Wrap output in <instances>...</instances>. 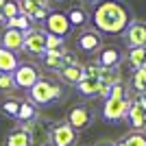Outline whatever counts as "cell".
I'll use <instances>...</instances> for the list:
<instances>
[{
	"instance_id": "cell-1",
	"label": "cell",
	"mask_w": 146,
	"mask_h": 146,
	"mask_svg": "<svg viewBox=\"0 0 146 146\" xmlns=\"http://www.w3.org/2000/svg\"><path fill=\"white\" fill-rule=\"evenodd\" d=\"M90 18L100 33H109V35H122V31L133 20L129 7L120 0H98Z\"/></svg>"
},
{
	"instance_id": "cell-2",
	"label": "cell",
	"mask_w": 146,
	"mask_h": 146,
	"mask_svg": "<svg viewBox=\"0 0 146 146\" xmlns=\"http://www.w3.org/2000/svg\"><path fill=\"white\" fill-rule=\"evenodd\" d=\"M61 96H63V90L57 83L46 81V79H37L29 87V98L35 105H48V103H52V100H57Z\"/></svg>"
},
{
	"instance_id": "cell-3",
	"label": "cell",
	"mask_w": 146,
	"mask_h": 146,
	"mask_svg": "<svg viewBox=\"0 0 146 146\" xmlns=\"http://www.w3.org/2000/svg\"><path fill=\"white\" fill-rule=\"evenodd\" d=\"M131 107V96H109L103 105V118L107 122H120L127 118Z\"/></svg>"
},
{
	"instance_id": "cell-4",
	"label": "cell",
	"mask_w": 146,
	"mask_h": 146,
	"mask_svg": "<svg viewBox=\"0 0 146 146\" xmlns=\"http://www.w3.org/2000/svg\"><path fill=\"white\" fill-rule=\"evenodd\" d=\"M76 133H79V131L63 120V122H55V124L50 127L48 140H50L52 146H74L76 144Z\"/></svg>"
},
{
	"instance_id": "cell-5",
	"label": "cell",
	"mask_w": 146,
	"mask_h": 146,
	"mask_svg": "<svg viewBox=\"0 0 146 146\" xmlns=\"http://www.w3.org/2000/svg\"><path fill=\"white\" fill-rule=\"evenodd\" d=\"M74 61H76V55L70 52L66 46H63V48H57V50H46L42 55L44 68H48L50 72H57V70L63 68L66 63H74Z\"/></svg>"
},
{
	"instance_id": "cell-6",
	"label": "cell",
	"mask_w": 146,
	"mask_h": 146,
	"mask_svg": "<svg viewBox=\"0 0 146 146\" xmlns=\"http://www.w3.org/2000/svg\"><path fill=\"white\" fill-rule=\"evenodd\" d=\"M66 122L70 127H74L76 131H85V129L92 127V122H94V111H92L87 105H74V107H70V111H68Z\"/></svg>"
},
{
	"instance_id": "cell-7",
	"label": "cell",
	"mask_w": 146,
	"mask_h": 146,
	"mask_svg": "<svg viewBox=\"0 0 146 146\" xmlns=\"http://www.w3.org/2000/svg\"><path fill=\"white\" fill-rule=\"evenodd\" d=\"M76 48L81 52H87V55H94L103 48V35L98 29H83L76 35Z\"/></svg>"
},
{
	"instance_id": "cell-8",
	"label": "cell",
	"mask_w": 146,
	"mask_h": 146,
	"mask_svg": "<svg viewBox=\"0 0 146 146\" xmlns=\"http://www.w3.org/2000/svg\"><path fill=\"white\" fill-rule=\"evenodd\" d=\"M22 48L31 55L42 57L46 52V29H35L31 26L29 31H24V46Z\"/></svg>"
},
{
	"instance_id": "cell-9",
	"label": "cell",
	"mask_w": 146,
	"mask_h": 146,
	"mask_svg": "<svg viewBox=\"0 0 146 146\" xmlns=\"http://www.w3.org/2000/svg\"><path fill=\"white\" fill-rule=\"evenodd\" d=\"M124 46L135 48V46H146V22L144 20H131L129 26L122 31Z\"/></svg>"
},
{
	"instance_id": "cell-10",
	"label": "cell",
	"mask_w": 146,
	"mask_h": 146,
	"mask_svg": "<svg viewBox=\"0 0 146 146\" xmlns=\"http://www.w3.org/2000/svg\"><path fill=\"white\" fill-rule=\"evenodd\" d=\"M44 24H46V31L52 33V35H59V37H66L72 26H70V20H68L66 13H59V11H50L46 18H44Z\"/></svg>"
},
{
	"instance_id": "cell-11",
	"label": "cell",
	"mask_w": 146,
	"mask_h": 146,
	"mask_svg": "<svg viewBox=\"0 0 146 146\" xmlns=\"http://www.w3.org/2000/svg\"><path fill=\"white\" fill-rule=\"evenodd\" d=\"M11 74H13V79H15V85L26 87V90H29L37 79H42V76H39V70H37L33 63H18V68H15Z\"/></svg>"
},
{
	"instance_id": "cell-12",
	"label": "cell",
	"mask_w": 146,
	"mask_h": 146,
	"mask_svg": "<svg viewBox=\"0 0 146 146\" xmlns=\"http://www.w3.org/2000/svg\"><path fill=\"white\" fill-rule=\"evenodd\" d=\"M22 127L29 131V135H31V140H33V146H42V144H46L48 142V135H50V127L46 124V122H42V120H26V122H22Z\"/></svg>"
},
{
	"instance_id": "cell-13",
	"label": "cell",
	"mask_w": 146,
	"mask_h": 146,
	"mask_svg": "<svg viewBox=\"0 0 146 146\" xmlns=\"http://www.w3.org/2000/svg\"><path fill=\"white\" fill-rule=\"evenodd\" d=\"M124 120H129V124L137 131H146V107L137 98H131V107H129V113Z\"/></svg>"
},
{
	"instance_id": "cell-14",
	"label": "cell",
	"mask_w": 146,
	"mask_h": 146,
	"mask_svg": "<svg viewBox=\"0 0 146 146\" xmlns=\"http://www.w3.org/2000/svg\"><path fill=\"white\" fill-rule=\"evenodd\" d=\"M57 76H59L63 83H68V85H76L81 79H83V66H81L79 61H74V63H66L63 68H59L57 70Z\"/></svg>"
},
{
	"instance_id": "cell-15",
	"label": "cell",
	"mask_w": 146,
	"mask_h": 146,
	"mask_svg": "<svg viewBox=\"0 0 146 146\" xmlns=\"http://www.w3.org/2000/svg\"><path fill=\"white\" fill-rule=\"evenodd\" d=\"M2 46H5L7 50H13V52L22 50V46H24V31L7 26L5 33H2Z\"/></svg>"
},
{
	"instance_id": "cell-16",
	"label": "cell",
	"mask_w": 146,
	"mask_h": 146,
	"mask_svg": "<svg viewBox=\"0 0 146 146\" xmlns=\"http://www.w3.org/2000/svg\"><path fill=\"white\" fill-rule=\"evenodd\" d=\"M122 52L116 48V46H103V48L98 50V63L105 68H113V66H120L122 63Z\"/></svg>"
},
{
	"instance_id": "cell-17",
	"label": "cell",
	"mask_w": 146,
	"mask_h": 146,
	"mask_svg": "<svg viewBox=\"0 0 146 146\" xmlns=\"http://www.w3.org/2000/svg\"><path fill=\"white\" fill-rule=\"evenodd\" d=\"M100 87H103V81L98 79V76H85V74H83V79L76 83V90H79V94H81V96H87V98L98 96Z\"/></svg>"
},
{
	"instance_id": "cell-18",
	"label": "cell",
	"mask_w": 146,
	"mask_h": 146,
	"mask_svg": "<svg viewBox=\"0 0 146 146\" xmlns=\"http://www.w3.org/2000/svg\"><path fill=\"white\" fill-rule=\"evenodd\" d=\"M18 2H20V11L29 15L31 20H44L50 13V7H42L33 0H18Z\"/></svg>"
},
{
	"instance_id": "cell-19",
	"label": "cell",
	"mask_w": 146,
	"mask_h": 146,
	"mask_svg": "<svg viewBox=\"0 0 146 146\" xmlns=\"http://www.w3.org/2000/svg\"><path fill=\"white\" fill-rule=\"evenodd\" d=\"M68 20H70V26L72 29H81L90 22V13L85 11V7H70L68 9Z\"/></svg>"
},
{
	"instance_id": "cell-20",
	"label": "cell",
	"mask_w": 146,
	"mask_h": 146,
	"mask_svg": "<svg viewBox=\"0 0 146 146\" xmlns=\"http://www.w3.org/2000/svg\"><path fill=\"white\" fill-rule=\"evenodd\" d=\"M7 146H33V140L24 127H18L7 135Z\"/></svg>"
},
{
	"instance_id": "cell-21",
	"label": "cell",
	"mask_w": 146,
	"mask_h": 146,
	"mask_svg": "<svg viewBox=\"0 0 146 146\" xmlns=\"http://www.w3.org/2000/svg\"><path fill=\"white\" fill-rule=\"evenodd\" d=\"M127 63H129V68H133V70L146 66V46H135V48H129V52H127Z\"/></svg>"
},
{
	"instance_id": "cell-22",
	"label": "cell",
	"mask_w": 146,
	"mask_h": 146,
	"mask_svg": "<svg viewBox=\"0 0 146 146\" xmlns=\"http://www.w3.org/2000/svg\"><path fill=\"white\" fill-rule=\"evenodd\" d=\"M18 68V57L13 50H7L5 46H0V72H13Z\"/></svg>"
},
{
	"instance_id": "cell-23",
	"label": "cell",
	"mask_w": 146,
	"mask_h": 146,
	"mask_svg": "<svg viewBox=\"0 0 146 146\" xmlns=\"http://www.w3.org/2000/svg\"><path fill=\"white\" fill-rule=\"evenodd\" d=\"M100 81L103 85H113L118 81H122V72H120V66H113V68H105L100 70Z\"/></svg>"
},
{
	"instance_id": "cell-24",
	"label": "cell",
	"mask_w": 146,
	"mask_h": 146,
	"mask_svg": "<svg viewBox=\"0 0 146 146\" xmlns=\"http://www.w3.org/2000/svg\"><path fill=\"white\" fill-rule=\"evenodd\" d=\"M131 87H133L137 94L146 92V66L133 70V76H131Z\"/></svg>"
},
{
	"instance_id": "cell-25",
	"label": "cell",
	"mask_w": 146,
	"mask_h": 146,
	"mask_svg": "<svg viewBox=\"0 0 146 146\" xmlns=\"http://www.w3.org/2000/svg\"><path fill=\"white\" fill-rule=\"evenodd\" d=\"M7 26H11V29H18V31H29L31 26H33V20L29 18V15H24V13H18L15 18H9L5 20Z\"/></svg>"
},
{
	"instance_id": "cell-26",
	"label": "cell",
	"mask_w": 146,
	"mask_h": 146,
	"mask_svg": "<svg viewBox=\"0 0 146 146\" xmlns=\"http://www.w3.org/2000/svg\"><path fill=\"white\" fill-rule=\"evenodd\" d=\"M37 116V109H35V105H31V103H20V109H18V116H15V120L18 122H26V120H33V118Z\"/></svg>"
},
{
	"instance_id": "cell-27",
	"label": "cell",
	"mask_w": 146,
	"mask_h": 146,
	"mask_svg": "<svg viewBox=\"0 0 146 146\" xmlns=\"http://www.w3.org/2000/svg\"><path fill=\"white\" fill-rule=\"evenodd\" d=\"M122 140L127 142L129 146H146V133H144V131H137V129H133L131 133L122 135Z\"/></svg>"
},
{
	"instance_id": "cell-28",
	"label": "cell",
	"mask_w": 146,
	"mask_h": 146,
	"mask_svg": "<svg viewBox=\"0 0 146 146\" xmlns=\"http://www.w3.org/2000/svg\"><path fill=\"white\" fill-rule=\"evenodd\" d=\"M18 13H22L18 0H5V5H2V18L9 20V18H15Z\"/></svg>"
},
{
	"instance_id": "cell-29",
	"label": "cell",
	"mask_w": 146,
	"mask_h": 146,
	"mask_svg": "<svg viewBox=\"0 0 146 146\" xmlns=\"http://www.w3.org/2000/svg\"><path fill=\"white\" fill-rule=\"evenodd\" d=\"M15 79H13L11 72H0V92H11L15 90Z\"/></svg>"
},
{
	"instance_id": "cell-30",
	"label": "cell",
	"mask_w": 146,
	"mask_h": 146,
	"mask_svg": "<svg viewBox=\"0 0 146 146\" xmlns=\"http://www.w3.org/2000/svg\"><path fill=\"white\" fill-rule=\"evenodd\" d=\"M20 103H22V100H15V98H9V100H5V103H2V111H5L7 116L15 118V116H18V109H20Z\"/></svg>"
},
{
	"instance_id": "cell-31",
	"label": "cell",
	"mask_w": 146,
	"mask_h": 146,
	"mask_svg": "<svg viewBox=\"0 0 146 146\" xmlns=\"http://www.w3.org/2000/svg\"><path fill=\"white\" fill-rule=\"evenodd\" d=\"M57 48H63V37L46 31V50H57Z\"/></svg>"
},
{
	"instance_id": "cell-32",
	"label": "cell",
	"mask_w": 146,
	"mask_h": 146,
	"mask_svg": "<svg viewBox=\"0 0 146 146\" xmlns=\"http://www.w3.org/2000/svg\"><path fill=\"white\" fill-rule=\"evenodd\" d=\"M94 146H116V144H113L111 140H100V142H96Z\"/></svg>"
},
{
	"instance_id": "cell-33",
	"label": "cell",
	"mask_w": 146,
	"mask_h": 146,
	"mask_svg": "<svg viewBox=\"0 0 146 146\" xmlns=\"http://www.w3.org/2000/svg\"><path fill=\"white\" fill-rule=\"evenodd\" d=\"M33 2H37V5H42V7H52L50 0H33Z\"/></svg>"
},
{
	"instance_id": "cell-34",
	"label": "cell",
	"mask_w": 146,
	"mask_h": 146,
	"mask_svg": "<svg viewBox=\"0 0 146 146\" xmlns=\"http://www.w3.org/2000/svg\"><path fill=\"white\" fill-rule=\"evenodd\" d=\"M113 144H116V146H129V144H127V142L122 140V137H120V140H118V142H113Z\"/></svg>"
},
{
	"instance_id": "cell-35",
	"label": "cell",
	"mask_w": 146,
	"mask_h": 146,
	"mask_svg": "<svg viewBox=\"0 0 146 146\" xmlns=\"http://www.w3.org/2000/svg\"><path fill=\"white\" fill-rule=\"evenodd\" d=\"M2 5H5V0H0V22H5V18H2Z\"/></svg>"
},
{
	"instance_id": "cell-36",
	"label": "cell",
	"mask_w": 146,
	"mask_h": 146,
	"mask_svg": "<svg viewBox=\"0 0 146 146\" xmlns=\"http://www.w3.org/2000/svg\"><path fill=\"white\" fill-rule=\"evenodd\" d=\"M81 2H85V5H96L98 0H81Z\"/></svg>"
},
{
	"instance_id": "cell-37",
	"label": "cell",
	"mask_w": 146,
	"mask_h": 146,
	"mask_svg": "<svg viewBox=\"0 0 146 146\" xmlns=\"http://www.w3.org/2000/svg\"><path fill=\"white\" fill-rule=\"evenodd\" d=\"M50 2H61V0H50Z\"/></svg>"
}]
</instances>
